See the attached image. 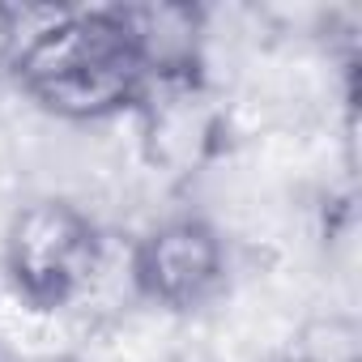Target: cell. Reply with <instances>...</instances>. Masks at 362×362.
Here are the masks:
<instances>
[{
    "mask_svg": "<svg viewBox=\"0 0 362 362\" xmlns=\"http://www.w3.org/2000/svg\"><path fill=\"white\" fill-rule=\"evenodd\" d=\"M128 286L149 307L197 311L226 290V239L192 214L162 218L132 243Z\"/></svg>",
    "mask_w": 362,
    "mask_h": 362,
    "instance_id": "cell-3",
    "label": "cell"
},
{
    "mask_svg": "<svg viewBox=\"0 0 362 362\" xmlns=\"http://www.w3.org/2000/svg\"><path fill=\"white\" fill-rule=\"evenodd\" d=\"M0 260L13 294L26 307L56 311L81 298L98 277L103 235L81 205L64 197H35L9 214Z\"/></svg>",
    "mask_w": 362,
    "mask_h": 362,
    "instance_id": "cell-2",
    "label": "cell"
},
{
    "mask_svg": "<svg viewBox=\"0 0 362 362\" xmlns=\"http://www.w3.org/2000/svg\"><path fill=\"white\" fill-rule=\"evenodd\" d=\"M18 86L56 119L107 124L145 103V73L115 9L30 13L18 9V47L9 60Z\"/></svg>",
    "mask_w": 362,
    "mask_h": 362,
    "instance_id": "cell-1",
    "label": "cell"
},
{
    "mask_svg": "<svg viewBox=\"0 0 362 362\" xmlns=\"http://www.w3.org/2000/svg\"><path fill=\"white\" fill-rule=\"evenodd\" d=\"M277 362H311V358H303V354H281Z\"/></svg>",
    "mask_w": 362,
    "mask_h": 362,
    "instance_id": "cell-4",
    "label": "cell"
}]
</instances>
